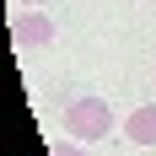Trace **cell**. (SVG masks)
Returning a JSON list of instances; mask_svg holds the SVG:
<instances>
[{"label":"cell","instance_id":"1","mask_svg":"<svg viewBox=\"0 0 156 156\" xmlns=\"http://www.w3.org/2000/svg\"><path fill=\"white\" fill-rule=\"evenodd\" d=\"M108 129H113V108H108V97H76L70 108H65V135L70 140H108Z\"/></svg>","mask_w":156,"mask_h":156},{"label":"cell","instance_id":"2","mask_svg":"<svg viewBox=\"0 0 156 156\" xmlns=\"http://www.w3.org/2000/svg\"><path fill=\"white\" fill-rule=\"evenodd\" d=\"M11 38H16V48H48L54 43V22L43 11H22L11 22Z\"/></svg>","mask_w":156,"mask_h":156},{"label":"cell","instance_id":"3","mask_svg":"<svg viewBox=\"0 0 156 156\" xmlns=\"http://www.w3.org/2000/svg\"><path fill=\"white\" fill-rule=\"evenodd\" d=\"M124 135L129 145H156V102H145V108H135L124 119Z\"/></svg>","mask_w":156,"mask_h":156},{"label":"cell","instance_id":"4","mask_svg":"<svg viewBox=\"0 0 156 156\" xmlns=\"http://www.w3.org/2000/svg\"><path fill=\"white\" fill-rule=\"evenodd\" d=\"M59 156H92V151H86V140H70V145H59Z\"/></svg>","mask_w":156,"mask_h":156},{"label":"cell","instance_id":"5","mask_svg":"<svg viewBox=\"0 0 156 156\" xmlns=\"http://www.w3.org/2000/svg\"><path fill=\"white\" fill-rule=\"evenodd\" d=\"M16 5H43V0H16Z\"/></svg>","mask_w":156,"mask_h":156}]
</instances>
